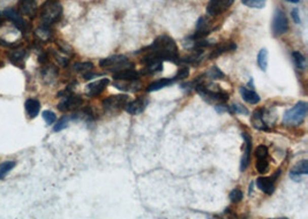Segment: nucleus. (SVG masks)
<instances>
[{
	"instance_id": "1",
	"label": "nucleus",
	"mask_w": 308,
	"mask_h": 219,
	"mask_svg": "<svg viewBox=\"0 0 308 219\" xmlns=\"http://www.w3.org/2000/svg\"><path fill=\"white\" fill-rule=\"evenodd\" d=\"M140 52H145L146 56L141 59L142 64H151L155 61H171L178 64L179 51L174 39L170 36H158L150 46L142 49Z\"/></svg>"
},
{
	"instance_id": "2",
	"label": "nucleus",
	"mask_w": 308,
	"mask_h": 219,
	"mask_svg": "<svg viewBox=\"0 0 308 219\" xmlns=\"http://www.w3.org/2000/svg\"><path fill=\"white\" fill-rule=\"evenodd\" d=\"M62 15V6L57 0H49L43 4L40 11V18L42 24L51 27L58 22Z\"/></svg>"
},
{
	"instance_id": "3",
	"label": "nucleus",
	"mask_w": 308,
	"mask_h": 219,
	"mask_svg": "<svg viewBox=\"0 0 308 219\" xmlns=\"http://www.w3.org/2000/svg\"><path fill=\"white\" fill-rule=\"evenodd\" d=\"M308 112V105L306 102H298L292 108L285 112L284 117H283V124L286 126H291V127H295L302 124L305 120Z\"/></svg>"
},
{
	"instance_id": "4",
	"label": "nucleus",
	"mask_w": 308,
	"mask_h": 219,
	"mask_svg": "<svg viewBox=\"0 0 308 219\" xmlns=\"http://www.w3.org/2000/svg\"><path fill=\"white\" fill-rule=\"evenodd\" d=\"M99 66L111 71H119L126 68H133V64L129 61V59L122 54H116L108 58H104L99 61Z\"/></svg>"
},
{
	"instance_id": "5",
	"label": "nucleus",
	"mask_w": 308,
	"mask_h": 219,
	"mask_svg": "<svg viewBox=\"0 0 308 219\" xmlns=\"http://www.w3.org/2000/svg\"><path fill=\"white\" fill-rule=\"evenodd\" d=\"M128 102H129V96L125 94H120V95L110 96L108 98L103 99L102 105L105 112L115 115V113H119L120 111H122Z\"/></svg>"
},
{
	"instance_id": "6",
	"label": "nucleus",
	"mask_w": 308,
	"mask_h": 219,
	"mask_svg": "<svg viewBox=\"0 0 308 219\" xmlns=\"http://www.w3.org/2000/svg\"><path fill=\"white\" fill-rule=\"evenodd\" d=\"M4 15L6 16L8 21H11V22L14 24V27L18 29L22 35H26L27 32L30 31V24L26 22L19 12L14 10V8H5Z\"/></svg>"
},
{
	"instance_id": "7",
	"label": "nucleus",
	"mask_w": 308,
	"mask_h": 219,
	"mask_svg": "<svg viewBox=\"0 0 308 219\" xmlns=\"http://www.w3.org/2000/svg\"><path fill=\"white\" fill-rule=\"evenodd\" d=\"M272 32L275 36H282L289 30V20L288 16L285 15L284 12L280 8H277L273 13L272 24H271Z\"/></svg>"
},
{
	"instance_id": "8",
	"label": "nucleus",
	"mask_w": 308,
	"mask_h": 219,
	"mask_svg": "<svg viewBox=\"0 0 308 219\" xmlns=\"http://www.w3.org/2000/svg\"><path fill=\"white\" fill-rule=\"evenodd\" d=\"M233 3L234 0H209L206 8L207 14L212 18H216L229 10L233 5Z\"/></svg>"
},
{
	"instance_id": "9",
	"label": "nucleus",
	"mask_w": 308,
	"mask_h": 219,
	"mask_svg": "<svg viewBox=\"0 0 308 219\" xmlns=\"http://www.w3.org/2000/svg\"><path fill=\"white\" fill-rule=\"evenodd\" d=\"M64 97H65V98L62 99L57 106L59 111H61V112L74 111V110H77V108L81 106L82 103H83L81 96L74 95L73 92H70L69 95H66Z\"/></svg>"
},
{
	"instance_id": "10",
	"label": "nucleus",
	"mask_w": 308,
	"mask_h": 219,
	"mask_svg": "<svg viewBox=\"0 0 308 219\" xmlns=\"http://www.w3.org/2000/svg\"><path fill=\"white\" fill-rule=\"evenodd\" d=\"M214 26L208 18L206 16H201V18L197 20L196 23V31L193 36H191L193 40H202V39H207V36L210 35V32L214 31Z\"/></svg>"
},
{
	"instance_id": "11",
	"label": "nucleus",
	"mask_w": 308,
	"mask_h": 219,
	"mask_svg": "<svg viewBox=\"0 0 308 219\" xmlns=\"http://www.w3.org/2000/svg\"><path fill=\"white\" fill-rule=\"evenodd\" d=\"M268 113L265 108H257L253 112L252 116V125L253 127L257 130H263V132H269L270 125L268 124Z\"/></svg>"
},
{
	"instance_id": "12",
	"label": "nucleus",
	"mask_w": 308,
	"mask_h": 219,
	"mask_svg": "<svg viewBox=\"0 0 308 219\" xmlns=\"http://www.w3.org/2000/svg\"><path fill=\"white\" fill-rule=\"evenodd\" d=\"M148 103H149V100H148L146 96L138 97L136 99L128 102L127 105L125 106V110H126V112L129 113V115H132V116L141 115V113L145 111L146 107L148 106Z\"/></svg>"
},
{
	"instance_id": "13",
	"label": "nucleus",
	"mask_w": 308,
	"mask_h": 219,
	"mask_svg": "<svg viewBox=\"0 0 308 219\" xmlns=\"http://www.w3.org/2000/svg\"><path fill=\"white\" fill-rule=\"evenodd\" d=\"M280 174H281V171H277L275 174H273L272 176H269V178L261 176V178L256 180L257 187H259L260 191H262L264 194H267V195H271V194L275 192V184H276V180Z\"/></svg>"
},
{
	"instance_id": "14",
	"label": "nucleus",
	"mask_w": 308,
	"mask_h": 219,
	"mask_svg": "<svg viewBox=\"0 0 308 219\" xmlns=\"http://www.w3.org/2000/svg\"><path fill=\"white\" fill-rule=\"evenodd\" d=\"M37 2L36 0H21L19 4V13L29 19H33L37 14Z\"/></svg>"
},
{
	"instance_id": "15",
	"label": "nucleus",
	"mask_w": 308,
	"mask_h": 219,
	"mask_svg": "<svg viewBox=\"0 0 308 219\" xmlns=\"http://www.w3.org/2000/svg\"><path fill=\"white\" fill-rule=\"evenodd\" d=\"M243 137H244V147H243L244 154L242 157V163H240V170L244 172L248 167V165H250V162H251L252 138L247 133H243Z\"/></svg>"
},
{
	"instance_id": "16",
	"label": "nucleus",
	"mask_w": 308,
	"mask_h": 219,
	"mask_svg": "<svg viewBox=\"0 0 308 219\" xmlns=\"http://www.w3.org/2000/svg\"><path fill=\"white\" fill-rule=\"evenodd\" d=\"M110 81L108 79H100L97 80L95 82H91L86 87V94L89 97H96L102 94V92L107 89L108 84Z\"/></svg>"
},
{
	"instance_id": "17",
	"label": "nucleus",
	"mask_w": 308,
	"mask_h": 219,
	"mask_svg": "<svg viewBox=\"0 0 308 219\" xmlns=\"http://www.w3.org/2000/svg\"><path fill=\"white\" fill-rule=\"evenodd\" d=\"M7 57L12 64L20 68H24V62L27 59V51L23 49H15L7 52Z\"/></svg>"
},
{
	"instance_id": "18",
	"label": "nucleus",
	"mask_w": 308,
	"mask_h": 219,
	"mask_svg": "<svg viewBox=\"0 0 308 219\" xmlns=\"http://www.w3.org/2000/svg\"><path fill=\"white\" fill-rule=\"evenodd\" d=\"M113 87L124 92H138L141 90L142 84L139 80H133V81H116Z\"/></svg>"
},
{
	"instance_id": "19",
	"label": "nucleus",
	"mask_w": 308,
	"mask_h": 219,
	"mask_svg": "<svg viewBox=\"0 0 308 219\" xmlns=\"http://www.w3.org/2000/svg\"><path fill=\"white\" fill-rule=\"evenodd\" d=\"M308 174V161L302 159L299 163L295 164L292 167V170L290 172V178L293 181H301V175H307Z\"/></svg>"
},
{
	"instance_id": "20",
	"label": "nucleus",
	"mask_w": 308,
	"mask_h": 219,
	"mask_svg": "<svg viewBox=\"0 0 308 219\" xmlns=\"http://www.w3.org/2000/svg\"><path fill=\"white\" fill-rule=\"evenodd\" d=\"M139 78H140V73L134 68H126L113 74V79L116 81H133V80H139Z\"/></svg>"
},
{
	"instance_id": "21",
	"label": "nucleus",
	"mask_w": 308,
	"mask_h": 219,
	"mask_svg": "<svg viewBox=\"0 0 308 219\" xmlns=\"http://www.w3.org/2000/svg\"><path fill=\"white\" fill-rule=\"evenodd\" d=\"M35 37L37 41L41 42V43H48V42L51 41L53 37L51 27L45 26V24H42L41 27H39L35 30Z\"/></svg>"
},
{
	"instance_id": "22",
	"label": "nucleus",
	"mask_w": 308,
	"mask_h": 219,
	"mask_svg": "<svg viewBox=\"0 0 308 219\" xmlns=\"http://www.w3.org/2000/svg\"><path fill=\"white\" fill-rule=\"evenodd\" d=\"M235 49H237V45H235V43H232V42H227V43L218 44V45L215 46V49L213 50V52L210 53L209 58L210 59H215V58H217V57L221 56V54H223V53L234 51Z\"/></svg>"
},
{
	"instance_id": "23",
	"label": "nucleus",
	"mask_w": 308,
	"mask_h": 219,
	"mask_svg": "<svg viewBox=\"0 0 308 219\" xmlns=\"http://www.w3.org/2000/svg\"><path fill=\"white\" fill-rule=\"evenodd\" d=\"M24 107H26L27 116L30 118V119H33V118H36L37 116H39V113L41 111V103L39 99L29 98L26 100Z\"/></svg>"
},
{
	"instance_id": "24",
	"label": "nucleus",
	"mask_w": 308,
	"mask_h": 219,
	"mask_svg": "<svg viewBox=\"0 0 308 219\" xmlns=\"http://www.w3.org/2000/svg\"><path fill=\"white\" fill-rule=\"evenodd\" d=\"M242 98L248 104H257L260 102V96L253 89H248L246 87H242L239 89Z\"/></svg>"
},
{
	"instance_id": "25",
	"label": "nucleus",
	"mask_w": 308,
	"mask_h": 219,
	"mask_svg": "<svg viewBox=\"0 0 308 219\" xmlns=\"http://www.w3.org/2000/svg\"><path fill=\"white\" fill-rule=\"evenodd\" d=\"M175 82L174 79H161L157 80V81H154L153 83H150L147 88V92H154L157 90H161L163 88H166L168 86H172V83Z\"/></svg>"
},
{
	"instance_id": "26",
	"label": "nucleus",
	"mask_w": 308,
	"mask_h": 219,
	"mask_svg": "<svg viewBox=\"0 0 308 219\" xmlns=\"http://www.w3.org/2000/svg\"><path fill=\"white\" fill-rule=\"evenodd\" d=\"M268 50L267 49H261L259 54H257V65H259L260 69L265 71L268 68Z\"/></svg>"
},
{
	"instance_id": "27",
	"label": "nucleus",
	"mask_w": 308,
	"mask_h": 219,
	"mask_svg": "<svg viewBox=\"0 0 308 219\" xmlns=\"http://www.w3.org/2000/svg\"><path fill=\"white\" fill-rule=\"evenodd\" d=\"M92 68H94V64L90 61H84V62H77V64L73 65V69L77 71V73L80 74H84L90 71Z\"/></svg>"
},
{
	"instance_id": "28",
	"label": "nucleus",
	"mask_w": 308,
	"mask_h": 219,
	"mask_svg": "<svg viewBox=\"0 0 308 219\" xmlns=\"http://www.w3.org/2000/svg\"><path fill=\"white\" fill-rule=\"evenodd\" d=\"M162 70H163V61H155V62H151V64H147L146 69L143 73L156 74V73H161Z\"/></svg>"
},
{
	"instance_id": "29",
	"label": "nucleus",
	"mask_w": 308,
	"mask_h": 219,
	"mask_svg": "<svg viewBox=\"0 0 308 219\" xmlns=\"http://www.w3.org/2000/svg\"><path fill=\"white\" fill-rule=\"evenodd\" d=\"M292 59H293L294 65L297 66V68H299V69H305V67H306V58L302 56L301 52L294 51L292 53Z\"/></svg>"
},
{
	"instance_id": "30",
	"label": "nucleus",
	"mask_w": 308,
	"mask_h": 219,
	"mask_svg": "<svg viewBox=\"0 0 308 219\" xmlns=\"http://www.w3.org/2000/svg\"><path fill=\"white\" fill-rule=\"evenodd\" d=\"M256 171L260 174H265L269 171V161L268 158H256Z\"/></svg>"
},
{
	"instance_id": "31",
	"label": "nucleus",
	"mask_w": 308,
	"mask_h": 219,
	"mask_svg": "<svg viewBox=\"0 0 308 219\" xmlns=\"http://www.w3.org/2000/svg\"><path fill=\"white\" fill-rule=\"evenodd\" d=\"M15 165H16V163L12 162V161L4 162V163L0 164V180L5 178L6 174L8 173V172H11L12 170H13Z\"/></svg>"
},
{
	"instance_id": "32",
	"label": "nucleus",
	"mask_w": 308,
	"mask_h": 219,
	"mask_svg": "<svg viewBox=\"0 0 308 219\" xmlns=\"http://www.w3.org/2000/svg\"><path fill=\"white\" fill-rule=\"evenodd\" d=\"M206 78H209L212 80H222L224 79V73L218 68L217 66H213L208 73L204 74Z\"/></svg>"
},
{
	"instance_id": "33",
	"label": "nucleus",
	"mask_w": 308,
	"mask_h": 219,
	"mask_svg": "<svg viewBox=\"0 0 308 219\" xmlns=\"http://www.w3.org/2000/svg\"><path fill=\"white\" fill-rule=\"evenodd\" d=\"M57 74H58L57 68H54V67H51V66L46 67V68H44L43 71H42V75H43V78L46 79L45 80L46 82H49V78H50V81H52L53 79H56Z\"/></svg>"
},
{
	"instance_id": "34",
	"label": "nucleus",
	"mask_w": 308,
	"mask_h": 219,
	"mask_svg": "<svg viewBox=\"0 0 308 219\" xmlns=\"http://www.w3.org/2000/svg\"><path fill=\"white\" fill-rule=\"evenodd\" d=\"M242 3L245 6L251 8H263L267 0H242Z\"/></svg>"
},
{
	"instance_id": "35",
	"label": "nucleus",
	"mask_w": 308,
	"mask_h": 219,
	"mask_svg": "<svg viewBox=\"0 0 308 219\" xmlns=\"http://www.w3.org/2000/svg\"><path fill=\"white\" fill-rule=\"evenodd\" d=\"M229 111L232 113H237V115H248V110L244 106V105L239 104V103H233L229 106Z\"/></svg>"
},
{
	"instance_id": "36",
	"label": "nucleus",
	"mask_w": 308,
	"mask_h": 219,
	"mask_svg": "<svg viewBox=\"0 0 308 219\" xmlns=\"http://www.w3.org/2000/svg\"><path fill=\"white\" fill-rule=\"evenodd\" d=\"M188 75H189L188 66L187 65L183 66V67H180L178 71H177V75H176L174 80H175V81H181V80L187 79Z\"/></svg>"
},
{
	"instance_id": "37",
	"label": "nucleus",
	"mask_w": 308,
	"mask_h": 219,
	"mask_svg": "<svg viewBox=\"0 0 308 219\" xmlns=\"http://www.w3.org/2000/svg\"><path fill=\"white\" fill-rule=\"evenodd\" d=\"M69 121H70V118L69 117H62L61 119L59 120V121H57L56 125H54L53 132L58 133V132H60V130L65 129L67 127V126H69Z\"/></svg>"
},
{
	"instance_id": "38",
	"label": "nucleus",
	"mask_w": 308,
	"mask_h": 219,
	"mask_svg": "<svg viewBox=\"0 0 308 219\" xmlns=\"http://www.w3.org/2000/svg\"><path fill=\"white\" fill-rule=\"evenodd\" d=\"M243 197H244V194L242 191H240V189H233V191L230 193V201L234 204L242 202Z\"/></svg>"
},
{
	"instance_id": "39",
	"label": "nucleus",
	"mask_w": 308,
	"mask_h": 219,
	"mask_svg": "<svg viewBox=\"0 0 308 219\" xmlns=\"http://www.w3.org/2000/svg\"><path fill=\"white\" fill-rule=\"evenodd\" d=\"M255 157L256 158H269V150L265 145H259L255 149Z\"/></svg>"
},
{
	"instance_id": "40",
	"label": "nucleus",
	"mask_w": 308,
	"mask_h": 219,
	"mask_svg": "<svg viewBox=\"0 0 308 219\" xmlns=\"http://www.w3.org/2000/svg\"><path fill=\"white\" fill-rule=\"evenodd\" d=\"M43 119L48 125H52L57 121V116L56 113L52 111H44L43 112Z\"/></svg>"
},
{
	"instance_id": "41",
	"label": "nucleus",
	"mask_w": 308,
	"mask_h": 219,
	"mask_svg": "<svg viewBox=\"0 0 308 219\" xmlns=\"http://www.w3.org/2000/svg\"><path fill=\"white\" fill-rule=\"evenodd\" d=\"M58 46H59V50H60V51L64 54H72V53H73L71 46L67 45L66 43H62V42H58Z\"/></svg>"
},
{
	"instance_id": "42",
	"label": "nucleus",
	"mask_w": 308,
	"mask_h": 219,
	"mask_svg": "<svg viewBox=\"0 0 308 219\" xmlns=\"http://www.w3.org/2000/svg\"><path fill=\"white\" fill-rule=\"evenodd\" d=\"M291 16H292V19L295 23H300L301 20H300V15H299V11L297 10V8H294V10H292V13H291Z\"/></svg>"
},
{
	"instance_id": "43",
	"label": "nucleus",
	"mask_w": 308,
	"mask_h": 219,
	"mask_svg": "<svg viewBox=\"0 0 308 219\" xmlns=\"http://www.w3.org/2000/svg\"><path fill=\"white\" fill-rule=\"evenodd\" d=\"M48 60H49V53L48 52H43V53L40 54L39 61L41 62V64H46Z\"/></svg>"
},
{
	"instance_id": "44",
	"label": "nucleus",
	"mask_w": 308,
	"mask_h": 219,
	"mask_svg": "<svg viewBox=\"0 0 308 219\" xmlns=\"http://www.w3.org/2000/svg\"><path fill=\"white\" fill-rule=\"evenodd\" d=\"M253 188H254V182H251V185H250V194H252V191H253Z\"/></svg>"
},
{
	"instance_id": "45",
	"label": "nucleus",
	"mask_w": 308,
	"mask_h": 219,
	"mask_svg": "<svg viewBox=\"0 0 308 219\" xmlns=\"http://www.w3.org/2000/svg\"><path fill=\"white\" fill-rule=\"evenodd\" d=\"M286 2H289V3H292V4H298L299 2H300V0H286Z\"/></svg>"
},
{
	"instance_id": "46",
	"label": "nucleus",
	"mask_w": 308,
	"mask_h": 219,
	"mask_svg": "<svg viewBox=\"0 0 308 219\" xmlns=\"http://www.w3.org/2000/svg\"><path fill=\"white\" fill-rule=\"evenodd\" d=\"M2 3H11V2H14V0H0Z\"/></svg>"
}]
</instances>
